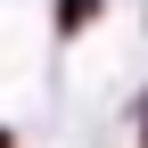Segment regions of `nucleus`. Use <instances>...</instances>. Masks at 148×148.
I'll return each mask as SVG.
<instances>
[{"mask_svg": "<svg viewBox=\"0 0 148 148\" xmlns=\"http://www.w3.org/2000/svg\"><path fill=\"white\" fill-rule=\"evenodd\" d=\"M0 148H8V132H0Z\"/></svg>", "mask_w": 148, "mask_h": 148, "instance_id": "2", "label": "nucleus"}, {"mask_svg": "<svg viewBox=\"0 0 148 148\" xmlns=\"http://www.w3.org/2000/svg\"><path fill=\"white\" fill-rule=\"evenodd\" d=\"M140 140H148V132H140Z\"/></svg>", "mask_w": 148, "mask_h": 148, "instance_id": "3", "label": "nucleus"}, {"mask_svg": "<svg viewBox=\"0 0 148 148\" xmlns=\"http://www.w3.org/2000/svg\"><path fill=\"white\" fill-rule=\"evenodd\" d=\"M90 8H99V0H58V25H66V33H82V25H90Z\"/></svg>", "mask_w": 148, "mask_h": 148, "instance_id": "1", "label": "nucleus"}]
</instances>
